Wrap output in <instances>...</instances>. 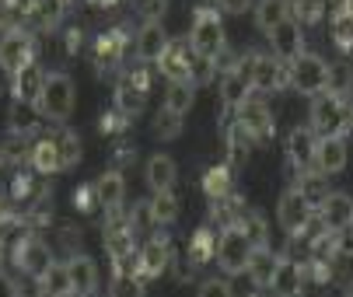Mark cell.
<instances>
[{"label": "cell", "mask_w": 353, "mask_h": 297, "mask_svg": "<svg viewBox=\"0 0 353 297\" xmlns=\"http://www.w3.org/2000/svg\"><path fill=\"white\" fill-rule=\"evenodd\" d=\"M94 60H98V67H116L123 60V35L119 32H105L102 39L94 42Z\"/></svg>", "instance_id": "cell-33"}, {"label": "cell", "mask_w": 353, "mask_h": 297, "mask_svg": "<svg viewBox=\"0 0 353 297\" xmlns=\"http://www.w3.org/2000/svg\"><path fill=\"white\" fill-rule=\"evenodd\" d=\"M248 297H259V294H248Z\"/></svg>", "instance_id": "cell-52"}, {"label": "cell", "mask_w": 353, "mask_h": 297, "mask_svg": "<svg viewBox=\"0 0 353 297\" xmlns=\"http://www.w3.org/2000/svg\"><path fill=\"white\" fill-rule=\"evenodd\" d=\"M252 143H256V140H252V136L234 123V126H231V133H228V158H231V165H234V168H241V165L248 161Z\"/></svg>", "instance_id": "cell-37"}, {"label": "cell", "mask_w": 353, "mask_h": 297, "mask_svg": "<svg viewBox=\"0 0 353 297\" xmlns=\"http://www.w3.org/2000/svg\"><path fill=\"white\" fill-rule=\"evenodd\" d=\"M238 227L248 234V241L256 245V249H266V221H263V214L245 210V214H241V221H238Z\"/></svg>", "instance_id": "cell-40"}, {"label": "cell", "mask_w": 353, "mask_h": 297, "mask_svg": "<svg viewBox=\"0 0 353 297\" xmlns=\"http://www.w3.org/2000/svg\"><path fill=\"white\" fill-rule=\"evenodd\" d=\"M350 161V151H346V140L343 136H325L319 140V154H315V168L322 175H339Z\"/></svg>", "instance_id": "cell-20"}, {"label": "cell", "mask_w": 353, "mask_h": 297, "mask_svg": "<svg viewBox=\"0 0 353 297\" xmlns=\"http://www.w3.org/2000/svg\"><path fill=\"white\" fill-rule=\"evenodd\" d=\"M14 263H18L21 273H28V276L39 280L57 259H53V249H49L42 238H25V241L18 245V252H14Z\"/></svg>", "instance_id": "cell-11"}, {"label": "cell", "mask_w": 353, "mask_h": 297, "mask_svg": "<svg viewBox=\"0 0 353 297\" xmlns=\"http://www.w3.org/2000/svg\"><path fill=\"white\" fill-rule=\"evenodd\" d=\"M150 224H154V214H150V203L143 200V203H137L133 214H130V231H133V234H147Z\"/></svg>", "instance_id": "cell-44"}, {"label": "cell", "mask_w": 353, "mask_h": 297, "mask_svg": "<svg viewBox=\"0 0 353 297\" xmlns=\"http://www.w3.org/2000/svg\"><path fill=\"white\" fill-rule=\"evenodd\" d=\"M168 32H165V25L161 21H143L140 25V32H137V57L143 60V63H158L161 57H165V49H168Z\"/></svg>", "instance_id": "cell-14"}, {"label": "cell", "mask_w": 353, "mask_h": 297, "mask_svg": "<svg viewBox=\"0 0 353 297\" xmlns=\"http://www.w3.org/2000/svg\"><path fill=\"white\" fill-rule=\"evenodd\" d=\"M248 77H252V91H276V88L287 84V67L276 57L252 53L248 57Z\"/></svg>", "instance_id": "cell-9"}, {"label": "cell", "mask_w": 353, "mask_h": 297, "mask_svg": "<svg viewBox=\"0 0 353 297\" xmlns=\"http://www.w3.org/2000/svg\"><path fill=\"white\" fill-rule=\"evenodd\" d=\"M168 263H172V245L161 234L147 238L140 245V276H161L168 269Z\"/></svg>", "instance_id": "cell-18"}, {"label": "cell", "mask_w": 353, "mask_h": 297, "mask_svg": "<svg viewBox=\"0 0 353 297\" xmlns=\"http://www.w3.org/2000/svg\"><path fill=\"white\" fill-rule=\"evenodd\" d=\"M322 178H325L322 172H319V175H312V172H305V178H301V185H297V189H301V192H305V196H308V200H312V203H315V200L322 203V200H325V196H329V192H325V182H322Z\"/></svg>", "instance_id": "cell-43"}, {"label": "cell", "mask_w": 353, "mask_h": 297, "mask_svg": "<svg viewBox=\"0 0 353 297\" xmlns=\"http://www.w3.org/2000/svg\"><path fill=\"white\" fill-rule=\"evenodd\" d=\"M221 98L228 109H238L245 98H252V77H248V57L241 63H234L224 77H221Z\"/></svg>", "instance_id": "cell-17"}, {"label": "cell", "mask_w": 353, "mask_h": 297, "mask_svg": "<svg viewBox=\"0 0 353 297\" xmlns=\"http://www.w3.org/2000/svg\"><path fill=\"white\" fill-rule=\"evenodd\" d=\"M287 84L301 94H319L329 88V63L319 53H301L287 63Z\"/></svg>", "instance_id": "cell-4"}, {"label": "cell", "mask_w": 353, "mask_h": 297, "mask_svg": "<svg viewBox=\"0 0 353 297\" xmlns=\"http://www.w3.org/2000/svg\"><path fill=\"white\" fill-rule=\"evenodd\" d=\"M199 297H234V290H231V283H228V280L210 276V280L199 283Z\"/></svg>", "instance_id": "cell-45"}, {"label": "cell", "mask_w": 353, "mask_h": 297, "mask_svg": "<svg viewBox=\"0 0 353 297\" xmlns=\"http://www.w3.org/2000/svg\"><path fill=\"white\" fill-rule=\"evenodd\" d=\"M189 45L196 57L203 60H217L224 49H228V35H224V21L217 11H207L199 8L196 18H192V28H189Z\"/></svg>", "instance_id": "cell-3"}, {"label": "cell", "mask_w": 353, "mask_h": 297, "mask_svg": "<svg viewBox=\"0 0 353 297\" xmlns=\"http://www.w3.org/2000/svg\"><path fill=\"white\" fill-rule=\"evenodd\" d=\"M256 0H221V8L224 11H231V14H241V11H248Z\"/></svg>", "instance_id": "cell-48"}, {"label": "cell", "mask_w": 353, "mask_h": 297, "mask_svg": "<svg viewBox=\"0 0 353 297\" xmlns=\"http://www.w3.org/2000/svg\"><path fill=\"white\" fill-rule=\"evenodd\" d=\"M39 290H42V297H67V294H74L70 290V269H67V263H53L42 276H39Z\"/></svg>", "instance_id": "cell-27"}, {"label": "cell", "mask_w": 353, "mask_h": 297, "mask_svg": "<svg viewBox=\"0 0 353 297\" xmlns=\"http://www.w3.org/2000/svg\"><path fill=\"white\" fill-rule=\"evenodd\" d=\"M234 123H238L252 140H266V136L273 133V112H270V105L263 102V98H245V102L238 105Z\"/></svg>", "instance_id": "cell-8"}, {"label": "cell", "mask_w": 353, "mask_h": 297, "mask_svg": "<svg viewBox=\"0 0 353 297\" xmlns=\"http://www.w3.org/2000/svg\"><path fill=\"white\" fill-rule=\"evenodd\" d=\"M143 178H147L150 192H168L179 182V165L168 154H150L143 165Z\"/></svg>", "instance_id": "cell-19"}, {"label": "cell", "mask_w": 353, "mask_h": 297, "mask_svg": "<svg viewBox=\"0 0 353 297\" xmlns=\"http://www.w3.org/2000/svg\"><path fill=\"white\" fill-rule=\"evenodd\" d=\"M0 297H18V283L8 273H0Z\"/></svg>", "instance_id": "cell-49"}, {"label": "cell", "mask_w": 353, "mask_h": 297, "mask_svg": "<svg viewBox=\"0 0 353 297\" xmlns=\"http://www.w3.org/2000/svg\"><path fill=\"white\" fill-rule=\"evenodd\" d=\"M252 256H256V245L248 241V234H245L241 227H224V231H221V238H217V256H214V259L221 263L224 273H231V276L245 273L248 263H252Z\"/></svg>", "instance_id": "cell-5"}, {"label": "cell", "mask_w": 353, "mask_h": 297, "mask_svg": "<svg viewBox=\"0 0 353 297\" xmlns=\"http://www.w3.org/2000/svg\"><path fill=\"white\" fill-rule=\"evenodd\" d=\"M74 105H77V88H74L70 74H63V70L46 74V84L39 94V112L53 123H67Z\"/></svg>", "instance_id": "cell-2"}, {"label": "cell", "mask_w": 353, "mask_h": 297, "mask_svg": "<svg viewBox=\"0 0 353 297\" xmlns=\"http://www.w3.org/2000/svg\"><path fill=\"white\" fill-rule=\"evenodd\" d=\"M35 63V42L28 32L21 28H11L0 35V67H4L8 74H18L21 67Z\"/></svg>", "instance_id": "cell-7"}, {"label": "cell", "mask_w": 353, "mask_h": 297, "mask_svg": "<svg viewBox=\"0 0 353 297\" xmlns=\"http://www.w3.org/2000/svg\"><path fill=\"white\" fill-rule=\"evenodd\" d=\"M196 105V88L189 81H168V91H165V109L185 116L189 109Z\"/></svg>", "instance_id": "cell-29"}, {"label": "cell", "mask_w": 353, "mask_h": 297, "mask_svg": "<svg viewBox=\"0 0 353 297\" xmlns=\"http://www.w3.org/2000/svg\"><path fill=\"white\" fill-rule=\"evenodd\" d=\"M28 161H32V168H35L39 175H57V172H63L60 151H57V140H53V136H39V140L28 147Z\"/></svg>", "instance_id": "cell-24"}, {"label": "cell", "mask_w": 353, "mask_h": 297, "mask_svg": "<svg viewBox=\"0 0 353 297\" xmlns=\"http://www.w3.org/2000/svg\"><path fill=\"white\" fill-rule=\"evenodd\" d=\"M94 4H105L109 8V4H119V0H94Z\"/></svg>", "instance_id": "cell-51"}, {"label": "cell", "mask_w": 353, "mask_h": 297, "mask_svg": "<svg viewBox=\"0 0 353 297\" xmlns=\"http://www.w3.org/2000/svg\"><path fill=\"white\" fill-rule=\"evenodd\" d=\"M315 217V203L308 200L301 189H287L280 196V203H276V221L287 234H301Z\"/></svg>", "instance_id": "cell-6"}, {"label": "cell", "mask_w": 353, "mask_h": 297, "mask_svg": "<svg viewBox=\"0 0 353 297\" xmlns=\"http://www.w3.org/2000/svg\"><path fill=\"white\" fill-rule=\"evenodd\" d=\"M39 105H32V102H11V109H8V126H11V133H18V136H28L35 126H39Z\"/></svg>", "instance_id": "cell-28"}, {"label": "cell", "mask_w": 353, "mask_h": 297, "mask_svg": "<svg viewBox=\"0 0 353 297\" xmlns=\"http://www.w3.org/2000/svg\"><path fill=\"white\" fill-rule=\"evenodd\" d=\"M192 63H196V53H192L189 39H185V42H168L165 57L158 60V67H161V74H165L168 81H189Z\"/></svg>", "instance_id": "cell-15"}, {"label": "cell", "mask_w": 353, "mask_h": 297, "mask_svg": "<svg viewBox=\"0 0 353 297\" xmlns=\"http://www.w3.org/2000/svg\"><path fill=\"white\" fill-rule=\"evenodd\" d=\"M150 214H154V224H175L179 214H182V203H179V196L168 189V192H154L150 196Z\"/></svg>", "instance_id": "cell-30"}, {"label": "cell", "mask_w": 353, "mask_h": 297, "mask_svg": "<svg viewBox=\"0 0 353 297\" xmlns=\"http://www.w3.org/2000/svg\"><path fill=\"white\" fill-rule=\"evenodd\" d=\"M67 297H77V294H67Z\"/></svg>", "instance_id": "cell-53"}, {"label": "cell", "mask_w": 353, "mask_h": 297, "mask_svg": "<svg viewBox=\"0 0 353 297\" xmlns=\"http://www.w3.org/2000/svg\"><path fill=\"white\" fill-rule=\"evenodd\" d=\"M143 105H147V74L133 70L116 88V109H119V116H140Z\"/></svg>", "instance_id": "cell-12"}, {"label": "cell", "mask_w": 353, "mask_h": 297, "mask_svg": "<svg viewBox=\"0 0 353 297\" xmlns=\"http://www.w3.org/2000/svg\"><path fill=\"white\" fill-rule=\"evenodd\" d=\"M315 154H319V136L312 126H297L287 136V161L297 172H312L315 168Z\"/></svg>", "instance_id": "cell-10"}, {"label": "cell", "mask_w": 353, "mask_h": 297, "mask_svg": "<svg viewBox=\"0 0 353 297\" xmlns=\"http://www.w3.org/2000/svg\"><path fill=\"white\" fill-rule=\"evenodd\" d=\"M287 18H290V0H256V28L259 32L270 35Z\"/></svg>", "instance_id": "cell-26"}, {"label": "cell", "mask_w": 353, "mask_h": 297, "mask_svg": "<svg viewBox=\"0 0 353 297\" xmlns=\"http://www.w3.org/2000/svg\"><path fill=\"white\" fill-rule=\"evenodd\" d=\"M301 287H305V269H301V263H294V259H280L276 269H273L270 290H273L276 297H297Z\"/></svg>", "instance_id": "cell-22"}, {"label": "cell", "mask_w": 353, "mask_h": 297, "mask_svg": "<svg viewBox=\"0 0 353 297\" xmlns=\"http://www.w3.org/2000/svg\"><path fill=\"white\" fill-rule=\"evenodd\" d=\"M203 192L210 196L214 203L228 200V196L234 192V185H231V168H228V165H217V168H210V172L203 175Z\"/></svg>", "instance_id": "cell-31"}, {"label": "cell", "mask_w": 353, "mask_h": 297, "mask_svg": "<svg viewBox=\"0 0 353 297\" xmlns=\"http://www.w3.org/2000/svg\"><path fill=\"white\" fill-rule=\"evenodd\" d=\"M319 140L325 136H343L350 126H353V112L346 109V102L336 94V91H319L312 94V123Z\"/></svg>", "instance_id": "cell-1"}, {"label": "cell", "mask_w": 353, "mask_h": 297, "mask_svg": "<svg viewBox=\"0 0 353 297\" xmlns=\"http://www.w3.org/2000/svg\"><path fill=\"white\" fill-rule=\"evenodd\" d=\"M42 84H46V74H42L39 63H28V67H21L18 74H11V94L18 98V102H32V105H39Z\"/></svg>", "instance_id": "cell-21"}, {"label": "cell", "mask_w": 353, "mask_h": 297, "mask_svg": "<svg viewBox=\"0 0 353 297\" xmlns=\"http://www.w3.org/2000/svg\"><path fill=\"white\" fill-rule=\"evenodd\" d=\"M270 45H273V57L276 60H287L290 63L294 57L305 53V32H301V25L294 18H287V21H280L270 32Z\"/></svg>", "instance_id": "cell-13"}, {"label": "cell", "mask_w": 353, "mask_h": 297, "mask_svg": "<svg viewBox=\"0 0 353 297\" xmlns=\"http://www.w3.org/2000/svg\"><path fill=\"white\" fill-rule=\"evenodd\" d=\"M217 256V238H214V231L210 227H199L196 234H192V241H189V263L192 266H203L207 259H214Z\"/></svg>", "instance_id": "cell-32"}, {"label": "cell", "mask_w": 353, "mask_h": 297, "mask_svg": "<svg viewBox=\"0 0 353 297\" xmlns=\"http://www.w3.org/2000/svg\"><path fill=\"white\" fill-rule=\"evenodd\" d=\"M109 297H143V276L116 273L112 283H109Z\"/></svg>", "instance_id": "cell-41"}, {"label": "cell", "mask_w": 353, "mask_h": 297, "mask_svg": "<svg viewBox=\"0 0 353 297\" xmlns=\"http://www.w3.org/2000/svg\"><path fill=\"white\" fill-rule=\"evenodd\" d=\"M319 221L325 231H343L346 224H353V200L346 192H329L325 200L319 203Z\"/></svg>", "instance_id": "cell-16"}, {"label": "cell", "mask_w": 353, "mask_h": 297, "mask_svg": "<svg viewBox=\"0 0 353 297\" xmlns=\"http://www.w3.org/2000/svg\"><path fill=\"white\" fill-rule=\"evenodd\" d=\"M63 14H67V4L63 0H35V8H32V18H35V25L39 28H57L60 21H63Z\"/></svg>", "instance_id": "cell-36"}, {"label": "cell", "mask_w": 353, "mask_h": 297, "mask_svg": "<svg viewBox=\"0 0 353 297\" xmlns=\"http://www.w3.org/2000/svg\"><path fill=\"white\" fill-rule=\"evenodd\" d=\"M325 8H329V0H290V14H294L297 25H315V21H322Z\"/></svg>", "instance_id": "cell-39"}, {"label": "cell", "mask_w": 353, "mask_h": 297, "mask_svg": "<svg viewBox=\"0 0 353 297\" xmlns=\"http://www.w3.org/2000/svg\"><path fill=\"white\" fill-rule=\"evenodd\" d=\"M4 161H8V151H4V147H0V172H4Z\"/></svg>", "instance_id": "cell-50"}, {"label": "cell", "mask_w": 353, "mask_h": 297, "mask_svg": "<svg viewBox=\"0 0 353 297\" xmlns=\"http://www.w3.org/2000/svg\"><path fill=\"white\" fill-rule=\"evenodd\" d=\"M126 200V178L119 172H105L102 178L94 182V203L105 210H119Z\"/></svg>", "instance_id": "cell-25"}, {"label": "cell", "mask_w": 353, "mask_h": 297, "mask_svg": "<svg viewBox=\"0 0 353 297\" xmlns=\"http://www.w3.org/2000/svg\"><path fill=\"white\" fill-rule=\"evenodd\" d=\"M150 133H154L158 140H175V136L182 133V116L161 105V112L150 119Z\"/></svg>", "instance_id": "cell-38"}, {"label": "cell", "mask_w": 353, "mask_h": 297, "mask_svg": "<svg viewBox=\"0 0 353 297\" xmlns=\"http://www.w3.org/2000/svg\"><path fill=\"white\" fill-rule=\"evenodd\" d=\"M137 11L143 14V21H161L168 11V0H137Z\"/></svg>", "instance_id": "cell-46"}, {"label": "cell", "mask_w": 353, "mask_h": 297, "mask_svg": "<svg viewBox=\"0 0 353 297\" xmlns=\"http://www.w3.org/2000/svg\"><path fill=\"white\" fill-rule=\"evenodd\" d=\"M336 252L353 259V224H346L343 231H336Z\"/></svg>", "instance_id": "cell-47"}, {"label": "cell", "mask_w": 353, "mask_h": 297, "mask_svg": "<svg viewBox=\"0 0 353 297\" xmlns=\"http://www.w3.org/2000/svg\"><path fill=\"white\" fill-rule=\"evenodd\" d=\"M53 140H57V151H60V165H63V168H74V165L81 161V154H84L81 136H77L74 130H57Z\"/></svg>", "instance_id": "cell-34"}, {"label": "cell", "mask_w": 353, "mask_h": 297, "mask_svg": "<svg viewBox=\"0 0 353 297\" xmlns=\"http://www.w3.org/2000/svg\"><path fill=\"white\" fill-rule=\"evenodd\" d=\"M332 42L339 49H353V14H336V21H332Z\"/></svg>", "instance_id": "cell-42"}, {"label": "cell", "mask_w": 353, "mask_h": 297, "mask_svg": "<svg viewBox=\"0 0 353 297\" xmlns=\"http://www.w3.org/2000/svg\"><path fill=\"white\" fill-rule=\"evenodd\" d=\"M276 256L273 252H266V249H256V256H252V263H248V276H252V283L256 287H270V280H273V269H276Z\"/></svg>", "instance_id": "cell-35"}, {"label": "cell", "mask_w": 353, "mask_h": 297, "mask_svg": "<svg viewBox=\"0 0 353 297\" xmlns=\"http://www.w3.org/2000/svg\"><path fill=\"white\" fill-rule=\"evenodd\" d=\"M67 269H70V290L77 297H94L98 294V266H94V259L74 256L67 263Z\"/></svg>", "instance_id": "cell-23"}]
</instances>
